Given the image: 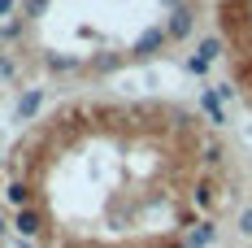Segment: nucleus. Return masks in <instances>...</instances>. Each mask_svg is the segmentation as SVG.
Returning <instances> with one entry per match:
<instances>
[{
	"label": "nucleus",
	"instance_id": "obj_5",
	"mask_svg": "<svg viewBox=\"0 0 252 248\" xmlns=\"http://www.w3.org/2000/svg\"><path fill=\"white\" fill-rule=\"evenodd\" d=\"M44 9H48V0H26V13H31V18H35V13H44Z\"/></svg>",
	"mask_w": 252,
	"mask_h": 248
},
{
	"label": "nucleus",
	"instance_id": "obj_1",
	"mask_svg": "<svg viewBox=\"0 0 252 248\" xmlns=\"http://www.w3.org/2000/svg\"><path fill=\"white\" fill-rule=\"evenodd\" d=\"M213 9L222 48L230 57V78L252 100V0H213Z\"/></svg>",
	"mask_w": 252,
	"mask_h": 248
},
{
	"label": "nucleus",
	"instance_id": "obj_2",
	"mask_svg": "<svg viewBox=\"0 0 252 248\" xmlns=\"http://www.w3.org/2000/svg\"><path fill=\"white\" fill-rule=\"evenodd\" d=\"M18 235H39V231H44V213H39V209H35V205H31V209H18Z\"/></svg>",
	"mask_w": 252,
	"mask_h": 248
},
{
	"label": "nucleus",
	"instance_id": "obj_4",
	"mask_svg": "<svg viewBox=\"0 0 252 248\" xmlns=\"http://www.w3.org/2000/svg\"><path fill=\"white\" fill-rule=\"evenodd\" d=\"M39 100H44L39 92H26V96L18 100V118H22V122H26V118H35V109H39Z\"/></svg>",
	"mask_w": 252,
	"mask_h": 248
},
{
	"label": "nucleus",
	"instance_id": "obj_6",
	"mask_svg": "<svg viewBox=\"0 0 252 248\" xmlns=\"http://www.w3.org/2000/svg\"><path fill=\"white\" fill-rule=\"evenodd\" d=\"M9 9H13V0H0V13H9Z\"/></svg>",
	"mask_w": 252,
	"mask_h": 248
},
{
	"label": "nucleus",
	"instance_id": "obj_3",
	"mask_svg": "<svg viewBox=\"0 0 252 248\" xmlns=\"http://www.w3.org/2000/svg\"><path fill=\"white\" fill-rule=\"evenodd\" d=\"M4 196H9V205H13V209H31V205H35V192H31V187H26L22 178H13V183H9V192H4Z\"/></svg>",
	"mask_w": 252,
	"mask_h": 248
}]
</instances>
